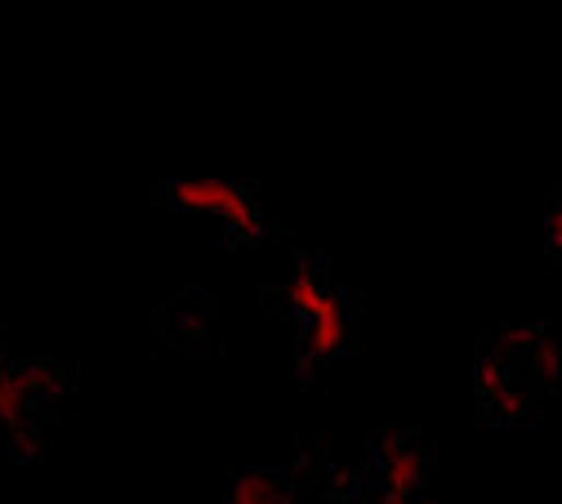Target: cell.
Masks as SVG:
<instances>
[{"mask_svg":"<svg viewBox=\"0 0 562 504\" xmlns=\"http://www.w3.org/2000/svg\"><path fill=\"white\" fill-rule=\"evenodd\" d=\"M295 317L304 322V348L308 357H317V362H326V357H335L348 339V313H344V300L330 291V285H322L317 272L300 268L291 291H286Z\"/></svg>","mask_w":562,"mask_h":504,"instance_id":"7a4b0ae2","label":"cell"},{"mask_svg":"<svg viewBox=\"0 0 562 504\" xmlns=\"http://www.w3.org/2000/svg\"><path fill=\"white\" fill-rule=\"evenodd\" d=\"M549 242H553V250L562 255V201H558L553 214H549Z\"/></svg>","mask_w":562,"mask_h":504,"instance_id":"ba28073f","label":"cell"},{"mask_svg":"<svg viewBox=\"0 0 562 504\" xmlns=\"http://www.w3.org/2000/svg\"><path fill=\"white\" fill-rule=\"evenodd\" d=\"M14 456L19 460H32L36 456V428H23V434H14Z\"/></svg>","mask_w":562,"mask_h":504,"instance_id":"52a82bcc","label":"cell"},{"mask_svg":"<svg viewBox=\"0 0 562 504\" xmlns=\"http://www.w3.org/2000/svg\"><path fill=\"white\" fill-rule=\"evenodd\" d=\"M228 504H295V495L272 469H241L228 482Z\"/></svg>","mask_w":562,"mask_h":504,"instance_id":"8992f818","label":"cell"},{"mask_svg":"<svg viewBox=\"0 0 562 504\" xmlns=\"http://www.w3.org/2000/svg\"><path fill=\"white\" fill-rule=\"evenodd\" d=\"M54 393V376L49 367H0V428L23 434L32 428L36 411L49 402Z\"/></svg>","mask_w":562,"mask_h":504,"instance_id":"277c9868","label":"cell"},{"mask_svg":"<svg viewBox=\"0 0 562 504\" xmlns=\"http://www.w3.org/2000/svg\"><path fill=\"white\" fill-rule=\"evenodd\" d=\"M562 376V344L544 326H505L477 357V393L496 419H527Z\"/></svg>","mask_w":562,"mask_h":504,"instance_id":"6da1fadb","label":"cell"},{"mask_svg":"<svg viewBox=\"0 0 562 504\" xmlns=\"http://www.w3.org/2000/svg\"><path fill=\"white\" fill-rule=\"evenodd\" d=\"M375 464H380V486H384V500L389 504H411L425 486V451L415 443L397 438V434H384L380 447H375Z\"/></svg>","mask_w":562,"mask_h":504,"instance_id":"5b68a950","label":"cell"},{"mask_svg":"<svg viewBox=\"0 0 562 504\" xmlns=\"http://www.w3.org/2000/svg\"><path fill=\"white\" fill-rule=\"evenodd\" d=\"M0 367H5V357H0Z\"/></svg>","mask_w":562,"mask_h":504,"instance_id":"9c48e42d","label":"cell"},{"mask_svg":"<svg viewBox=\"0 0 562 504\" xmlns=\"http://www.w3.org/2000/svg\"><path fill=\"white\" fill-rule=\"evenodd\" d=\"M166 197L188 214H215V220L237 237H259V214L250 205V192L233 179H175L166 183Z\"/></svg>","mask_w":562,"mask_h":504,"instance_id":"3957f363","label":"cell"}]
</instances>
